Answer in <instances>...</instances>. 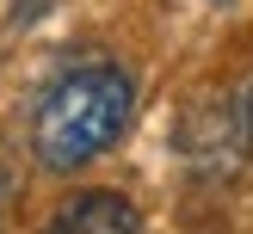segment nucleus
<instances>
[{"mask_svg":"<svg viewBox=\"0 0 253 234\" xmlns=\"http://www.w3.org/2000/svg\"><path fill=\"white\" fill-rule=\"evenodd\" d=\"M222 111H229V135H235V148H247V154H253V80L235 86V93L222 99Z\"/></svg>","mask_w":253,"mask_h":234,"instance_id":"obj_3","label":"nucleus"},{"mask_svg":"<svg viewBox=\"0 0 253 234\" xmlns=\"http://www.w3.org/2000/svg\"><path fill=\"white\" fill-rule=\"evenodd\" d=\"M37 234H142V209L124 191H74L68 203L49 209Z\"/></svg>","mask_w":253,"mask_h":234,"instance_id":"obj_2","label":"nucleus"},{"mask_svg":"<svg viewBox=\"0 0 253 234\" xmlns=\"http://www.w3.org/2000/svg\"><path fill=\"white\" fill-rule=\"evenodd\" d=\"M136 111V74L124 62H74L37 93L31 148L49 172H81L124 142Z\"/></svg>","mask_w":253,"mask_h":234,"instance_id":"obj_1","label":"nucleus"}]
</instances>
